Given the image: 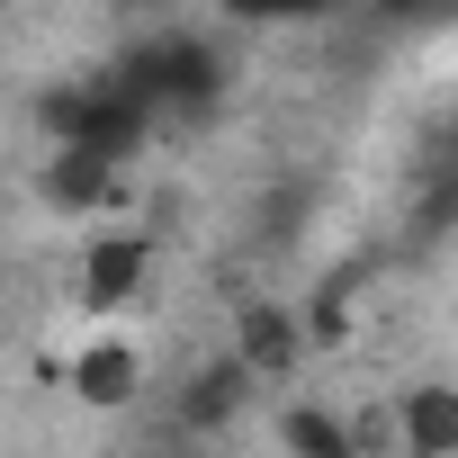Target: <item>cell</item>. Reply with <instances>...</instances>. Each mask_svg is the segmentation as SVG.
Segmentation results:
<instances>
[{"mask_svg":"<svg viewBox=\"0 0 458 458\" xmlns=\"http://www.w3.org/2000/svg\"><path fill=\"white\" fill-rule=\"evenodd\" d=\"M252 395H261V377H252L234 351H216V360H198V369L180 377L171 431H198V440H216V431H234V422L252 413Z\"/></svg>","mask_w":458,"mask_h":458,"instance_id":"1","label":"cell"},{"mask_svg":"<svg viewBox=\"0 0 458 458\" xmlns=\"http://www.w3.org/2000/svg\"><path fill=\"white\" fill-rule=\"evenodd\" d=\"M37 198H46L55 216H117V207L135 198V180H126L117 162H99V153L64 144V153H46V171H37Z\"/></svg>","mask_w":458,"mask_h":458,"instance_id":"2","label":"cell"},{"mask_svg":"<svg viewBox=\"0 0 458 458\" xmlns=\"http://www.w3.org/2000/svg\"><path fill=\"white\" fill-rule=\"evenodd\" d=\"M64 386H72L81 413H126V404L144 395V351H135L126 333H99V342H81V351L64 360Z\"/></svg>","mask_w":458,"mask_h":458,"instance_id":"3","label":"cell"},{"mask_svg":"<svg viewBox=\"0 0 458 458\" xmlns=\"http://www.w3.org/2000/svg\"><path fill=\"white\" fill-rule=\"evenodd\" d=\"M144 279H153V234H135V225H108V234H90V252H81V306L117 315V306L144 297Z\"/></svg>","mask_w":458,"mask_h":458,"instance_id":"4","label":"cell"},{"mask_svg":"<svg viewBox=\"0 0 458 458\" xmlns=\"http://www.w3.org/2000/svg\"><path fill=\"white\" fill-rule=\"evenodd\" d=\"M234 360L270 386V377H288L297 360H306V324H297V306H279V297H252L243 315H234Z\"/></svg>","mask_w":458,"mask_h":458,"instance_id":"5","label":"cell"},{"mask_svg":"<svg viewBox=\"0 0 458 458\" xmlns=\"http://www.w3.org/2000/svg\"><path fill=\"white\" fill-rule=\"evenodd\" d=\"M386 422H395V449H404V458H458V386H449V377L404 386Z\"/></svg>","mask_w":458,"mask_h":458,"instance_id":"6","label":"cell"},{"mask_svg":"<svg viewBox=\"0 0 458 458\" xmlns=\"http://www.w3.org/2000/svg\"><path fill=\"white\" fill-rule=\"evenodd\" d=\"M270 431H279L288 458H360V440H351V422H342L333 404H288Z\"/></svg>","mask_w":458,"mask_h":458,"instance_id":"7","label":"cell"},{"mask_svg":"<svg viewBox=\"0 0 458 458\" xmlns=\"http://www.w3.org/2000/svg\"><path fill=\"white\" fill-rule=\"evenodd\" d=\"M297 324H306V342H315V351H333V342L351 333V288L333 279V288H324V297H315V306H306Z\"/></svg>","mask_w":458,"mask_h":458,"instance_id":"8","label":"cell"}]
</instances>
